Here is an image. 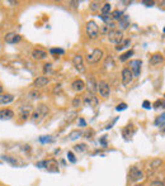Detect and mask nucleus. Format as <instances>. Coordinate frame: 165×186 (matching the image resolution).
<instances>
[{
	"label": "nucleus",
	"mask_w": 165,
	"mask_h": 186,
	"mask_svg": "<svg viewBox=\"0 0 165 186\" xmlns=\"http://www.w3.org/2000/svg\"><path fill=\"white\" fill-rule=\"evenodd\" d=\"M85 30H87V34L89 38L91 39H95L98 38V36L100 33V29L98 27V24L94 22V20H90L87 23V26H85Z\"/></svg>",
	"instance_id": "obj_1"
},
{
	"label": "nucleus",
	"mask_w": 165,
	"mask_h": 186,
	"mask_svg": "<svg viewBox=\"0 0 165 186\" xmlns=\"http://www.w3.org/2000/svg\"><path fill=\"white\" fill-rule=\"evenodd\" d=\"M108 39L111 43H114V45H119V43L123 41V33H122V30H118V29H112L108 32Z\"/></svg>",
	"instance_id": "obj_2"
},
{
	"label": "nucleus",
	"mask_w": 165,
	"mask_h": 186,
	"mask_svg": "<svg viewBox=\"0 0 165 186\" xmlns=\"http://www.w3.org/2000/svg\"><path fill=\"white\" fill-rule=\"evenodd\" d=\"M50 113V110H48V108L46 107L45 104H41L38 105V109L34 111L33 115H32V119L36 122V120H41V119H43L45 116H47V114Z\"/></svg>",
	"instance_id": "obj_3"
},
{
	"label": "nucleus",
	"mask_w": 165,
	"mask_h": 186,
	"mask_svg": "<svg viewBox=\"0 0 165 186\" xmlns=\"http://www.w3.org/2000/svg\"><path fill=\"white\" fill-rule=\"evenodd\" d=\"M130 70L132 72V76L133 77H138L140 76V73H141V66H142V62L141 60H132L130 61Z\"/></svg>",
	"instance_id": "obj_4"
},
{
	"label": "nucleus",
	"mask_w": 165,
	"mask_h": 186,
	"mask_svg": "<svg viewBox=\"0 0 165 186\" xmlns=\"http://www.w3.org/2000/svg\"><path fill=\"white\" fill-rule=\"evenodd\" d=\"M102 58H103V51L99 48H95L90 54L87 56V61L89 64H97V62H99Z\"/></svg>",
	"instance_id": "obj_5"
},
{
	"label": "nucleus",
	"mask_w": 165,
	"mask_h": 186,
	"mask_svg": "<svg viewBox=\"0 0 165 186\" xmlns=\"http://www.w3.org/2000/svg\"><path fill=\"white\" fill-rule=\"evenodd\" d=\"M97 91H99L100 96L103 98H108L111 95V89H109V85L106 81H99L97 84Z\"/></svg>",
	"instance_id": "obj_6"
},
{
	"label": "nucleus",
	"mask_w": 165,
	"mask_h": 186,
	"mask_svg": "<svg viewBox=\"0 0 165 186\" xmlns=\"http://www.w3.org/2000/svg\"><path fill=\"white\" fill-rule=\"evenodd\" d=\"M128 177H130L131 181H140V180L144 178V172L137 169V167H132V169L130 170V173H128Z\"/></svg>",
	"instance_id": "obj_7"
},
{
	"label": "nucleus",
	"mask_w": 165,
	"mask_h": 186,
	"mask_svg": "<svg viewBox=\"0 0 165 186\" xmlns=\"http://www.w3.org/2000/svg\"><path fill=\"white\" fill-rule=\"evenodd\" d=\"M32 110H33V107L30 104H24L22 105V107L19 108V115L23 120L28 119V116H30V114H32Z\"/></svg>",
	"instance_id": "obj_8"
},
{
	"label": "nucleus",
	"mask_w": 165,
	"mask_h": 186,
	"mask_svg": "<svg viewBox=\"0 0 165 186\" xmlns=\"http://www.w3.org/2000/svg\"><path fill=\"white\" fill-rule=\"evenodd\" d=\"M72 64H74L75 69L80 73L85 72V66H84V62H83V57L80 54H75L74 56V58H72Z\"/></svg>",
	"instance_id": "obj_9"
},
{
	"label": "nucleus",
	"mask_w": 165,
	"mask_h": 186,
	"mask_svg": "<svg viewBox=\"0 0 165 186\" xmlns=\"http://www.w3.org/2000/svg\"><path fill=\"white\" fill-rule=\"evenodd\" d=\"M84 104L85 107H89V108H95L98 105V98L94 96V94H88L84 96Z\"/></svg>",
	"instance_id": "obj_10"
},
{
	"label": "nucleus",
	"mask_w": 165,
	"mask_h": 186,
	"mask_svg": "<svg viewBox=\"0 0 165 186\" xmlns=\"http://www.w3.org/2000/svg\"><path fill=\"white\" fill-rule=\"evenodd\" d=\"M43 166L50 172H59V163H57V161L53 158L48 160V161H43Z\"/></svg>",
	"instance_id": "obj_11"
},
{
	"label": "nucleus",
	"mask_w": 165,
	"mask_h": 186,
	"mask_svg": "<svg viewBox=\"0 0 165 186\" xmlns=\"http://www.w3.org/2000/svg\"><path fill=\"white\" fill-rule=\"evenodd\" d=\"M132 79H133V76H132V72L130 70L128 69L122 70V84H123L125 86L130 85L132 82Z\"/></svg>",
	"instance_id": "obj_12"
},
{
	"label": "nucleus",
	"mask_w": 165,
	"mask_h": 186,
	"mask_svg": "<svg viewBox=\"0 0 165 186\" xmlns=\"http://www.w3.org/2000/svg\"><path fill=\"white\" fill-rule=\"evenodd\" d=\"M4 39L7 43H9V45H14V43H18L22 39V37L19 34H15V33H7L4 37Z\"/></svg>",
	"instance_id": "obj_13"
},
{
	"label": "nucleus",
	"mask_w": 165,
	"mask_h": 186,
	"mask_svg": "<svg viewBox=\"0 0 165 186\" xmlns=\"http://www.w3.org/2000/svg\"><path fill=\"white\" fill-rule=\"evenodd\" d=\"M48 82H50V80H48L46 76H41V77H37L34 80L33 86L36 89H41V88H43V86H46Z\"/></svg>",
	"instance_id": "obj_14"
},
{
	"label": "nucleus",
	"mask_w": 165,
	"mask_h": 186,
	"mask_svg": "<svg viewBox=\"0 0 165 186\" xmlns=\"http://www.w3.org/2000/svg\"><path fill=\"white\" fill-rule=\"evenodd\" d=\"M85 88L88 89V91L90 92V94H94V92L97 91V82H95V79L94 76H89L88 77V82H87V86Z\"/></svg>",
	"instance_id": "obj_15"
},
{
	"label": "nucleus",
	"mask_w": 165,
	"mask_h": 186,
	"mask_svg": "<svg viewBox=\"0 0 165 186\" xmlns=\"http://www.w3.org/2000/svg\"><path fill=\"white\" fill-rule=\"evenodd\" d=\"M32 56H33L34 60H43V58L47 57V52L43 51V49H41V48H36V49H33Z\"/></svg>",
	"instance_id": "obj_16"
},
{
	"label": "nucleus",
	"mask_w": 165,
	"mask_h": 186,
	"mask_svg": "<svg viewBox=\"0 0 165 186\" xmlns=\"http://www.w3.org/2000/svg\"><path fill=\"white\" fill-rule=\"evenodd\" d=\"M163 61H164L163 54H161V53H155V54H152V56H151V58H150V64H151L152 66H156V65H160Z\"/></svg>",
	"instance_id": "obj_17"
},
{
	"label": "nucleus",
	"mask_w": 165,
	"mask_h": 186,
	"mask_svg": "<svg viewBox=\"0 0 165 186\" xmlns=\"http://www.w3.org/2000/svg\"><path fill=\"white\" fill-rule=\"evenodd\" d=\"M14 116L13 110L10 109H3L0 110V119H11Z\"/></svg>",
	"instance_id": "obj_18"
},
{
	"label": "nucleus",
	"mask_w": 165,
	"mask_h": 186,
	"mask_svg": "<svg viewBox=\"0 0 165 186\" xmlns=\"http://www.w3.org/2000/svg\"><path fill=\"white\" fill-rule=\"evenodd\" d=\"M71 86H72V89H74L75 91H78V92H80V91H83L85 89V84H84L83 80H75Z\"/></svg>",
	"instance_id": "obj_19"
},
{
	"label": "nucleus",
	"mask_w": 165,
	"mask_h": 186,
	"mask_svg": "<svg viewBox=\"0 0 165 186\" xmlns=\"http://www.w3.org/2000/svg\"><path fill=\"white\" fill-rule=\"evenodd\" d=\"M161 163H163V161H161V160H159V158L152 160V161H151V163L149 165V170H150V169L152 170V171H151V175L154 173V171H156V170L159 169V167L161 166Z\"/></svg>",
	"instance_id": "obj_20"
},
{
	"label": "nucleus",
	"mask_w": 165,
	"mask_h": 186,
	"mask_svg": "<svg viewBox=\"0 0 165 186\" xmlns=\"http://www.w3.org/2000/svg\"><path fill=\"white\" fill-rule=\"evenodd\" d=\"M14 100V96L10 94H2L0 95V104H10Z\"/></svg>",
	"instance_id": "obj_21"
},
{
	"label": "nucleus",
	"mask_w": 165,
	"mask_h": 186,
	"mask_svg": "<svg viewBox=\"0 0 165 186\" xmlns=\"http://www.w3.org/2000/svg\"><path fill=\"white\" fill-rule=\"evenodd\" d=\"M130 45H131V41H130V39H123V41L119 43V45L116 46V51H122V49L127 48Z\"/></svg>",
	"instance_id": "obj_22"
},
{
	"label": "nucleus",
	"mask_w": 165,
	"mask_h": 186,
	"mask_svg": "<svg viewBox=\"0 0 165 186\" xmlns=\"http://www.w3.org/2000/svg\"><path fill=\"white\" fill-rule=\"evenodd\" d=\"M81 135H83V132H81V131H72V132H70V134H69V139L75 141V139H78V138H80Z\"/></svg>",
	"instance_id": "obj_23"
},
{
	"label": "nucleus",
	"mask_w": 165,
	"mask_h": 186,
	"mask_svg": "<svg viewBox=\"0 0 165 186\" xmlns=\"http://www.w3.org/2000/svg\"><path fill=\"white\" fill-rule=\"evenodd\" d=\"M100 11H102V15H109V11H111V4H109V3H106V4L102 7Z\"/></svg>",
	"instance_id": "obj_24"
},
{
	"label": "nucleus",
	"mask_w": 165,
	"mask_h": 186,
	"mask_svg": "<svg viewBox=\"0 0 165 186\" xmlns=\"http://www.w3.org/2000/svg\"><path fill=\"white\" fill-rule=\"evenodd\" d=\"M122 17H123V13H122L121 10H114L112 13V15H111V18H112V19H114V20H121Z\"/></svg>",
	"instance_id": "obj_25"
},
{
	"label": "nucleus",
	"mask_w": 165,
	"mask_h": 186,
	"mask_svg": "<svg viewBox=\"0 0 165 186\" xmlns=\"http://www.w3.org/2000/svg\"><path fill=\"white\" fill-rule=\"evenodd\" d=\"M132 54H133V51H132V49H130V51H127L126 53H123V54L121 56V57H119V61H121V62H125V61H127L128 58H130Z\"/></svg>",
	"instance_id": "obj_26"
},
{
	"label": "nucleus",
	"mask_w": 165,
	"mask_h": 186,
	"mask_svg": "<svg viewBox=\"0 0 165 186\" xmlns=\"http://www.w3.org/2000/svg\"><path fill=\"white\" fill-rule=\"evenodd\" d=\"M119 26L122 29H125L128 27V18L127 17H122L121 18V20H119Z\"/></svg>",
	"instance_id": "obj_27"
},
{
	"label": "nucleus",
	"mask_w": 165,
	"mask_h": 186,
	"mask_svg": "<svg viewBox=\"0 0 165 186\" xmlns=\"http://www.w3.org/2000/svg\"><path fill=\"white\" fill-rule=\"evenodd\" d=\"M74 150L76 151V152H85L87 151V144H84V143H80V144H76L75 147H74Z\"/></svg>",
	"instance_id": "obj_28"
},
{
	"label": "nucleus",
	"mask_w": 165,
	"mask_h": 186,
	"mask_svg": "<svg viewBox=\"0 0 165 186\" xmlns=\"http://www.w3.org/2000/svg\"><path fill=\"white\" fill-rule=\"evenodd\" d=\"M81 104H83V101H81L80 98H79V96L74 98V100H72V107H74V108H80Z\"/></svg>",
	"instance_id": "obj_29"
},
{
	"label": "nucleus",
	"mask_w": 165,
	"mask_h": 186,
	"mask_svg": "<svg viewBox=\"0 0 165 186\" xmlns=\"http://www.w3.org/2000/svg\"><path fill=\"white\" fill-rule=\"evenodd\" d=\"M164 116H165V115H164V114H161V115H160V116H159L157 119H156L155 124H156L157 127H161V128H164V120H165V118H164Z\"/></svg>",
	"instance_id": "obj_30"
},
{
	"label": "nucleus",
	"mask_w": 165,
	"mask_h": 186,
	"mask_svg": "<svg viewBox=\"0 0 165 186\" xmlns=\"http://www.w3.org/2000/svg\"><path fill=\"white\" fill-rule=\"evenodd\" d=\"M104 66H106V69H111V67L114 66V62H113V58L112 57H107L106 62H104Z\"/></svg>",
	"instance_id": "obj_31"
},
{
	"label": "nucleus",
	"mask_w": 165,
	"mask_h": 186,
	"mask_svg": "<svg viewBox=\"0 0 165 186\" xmlns=\"http://www.w3.org/2000/svg\"><path fill=\"white\" fill-rule=\"evenodd\" d=\"M76 111H71V113L68 114V118H66V123H71L72 120L75 119V116H76Z\"/></svg>",
	"instance_id": "obj_32"
},
{
	"label": "nucleus",
	"mask_w": 165,
	"mask_h": 186,
	"mask_svg": "<svg viewBox=\"0 0 165 186\" xmlns=\"http://www.w3.org/2000/svg\"><path fill=\"white\" fill-rule=\"evenodd\" d=\"M52 72V65L51 64H46L43 67V73L47 75V73H51Z\"/></svg>",
	"instance_id": "obj_33"
},
{
	"label": "nucleus",
	"mask_w": 165,
	"mask_h": 186,
	"mask_svg": "<svg viewBox=\"0 0 165 186\" xmlns=\"http://www.w3.org/2000/svg\"><path fill=\"white\" fill-rule=\"evenodd\" d=\"M99 3L98 2H93V3H90V10L91 11H97V10H99Z\"/></svg>",
	"instance_id": "obj_34"
},
{
	"label": "nucleus",
	"mask_w": 165,
	"mask_h": 186,
	"mask_svg": "<svg viewBox=\"0 0 165 186\" xmlns=\"http://www.w3.org/2000/svg\"><path fill=\"white\" fill-rule=\"evenodd\" d=\"M40 96H41V94H40V92H37V91H30L28 94L29 99H40Z\"/></svg>",
	"instance_id": "obj_35"
},
{
	"label": "nucleus",
	"mask_w": 165,
	"mask_h": 186,
	"mask_svg": "<svg viewBox=\"0 0 165 186\" xmlns=\"http://www.w3.org/2000/svg\"><path fill=\"white\" fill-rule=\"evenodd\" d=\"M64 49H61V48H52L50 49V53L51 54H55V53H57V54H64Z\"/></svg>",
	"instance_id": "obj_36"
},
{
	"label": "nucleus",
	"mask_w": 165,
	"mask_h": 186,
	"mask_svg": "<svg viewBox=\"0 0 165 186\" xmlns=\"http://www.w3.org/2000/svg\"><path fill=\"white\" fill-rule=\"evenodd\" d=\"M117 111H121V110H125V109H127V104L126 103H121V104H118L117 105Z\"/></svg>",
	"instance_id": "obj_37"
},
{
	"label": "nucleus",
	"mask_w": 165,
	"mask_h": 186,
	"mask_svg": "<svg viewBox=\"0 0 165 186\" xmlns=\"http://www.w3.org/2000/svg\"><path fill=\"white\" fill-rule=\"evenodd\" d=\"M68 158L70 160V162H72V163L76 162V158H75V156H74V153H72V152H68Z\"/></svg>",
	"instance_id": "obj_38"
},
{
	"label": "nucleus",
	"mask_w": 165,
	"mask_h": 186,
	"mask_svg": "<svg viewBox=\"0 0 165 186\" xmlns=\"http://www.w3.org/2000/svg\"><path fill=\"white\" fill-rule=\"evenodd\" d=\"M142 107H144L145 109H151V107H152V104H151L150 101H148V100H145V101L142 103Z\"/></svg>",
	"instance_id": "obj_39"
},
{
	"label": "nucleus",
	"mask_w": 165,
	"mask_h": 186,
	"mask_svg": "<svg viewBox=\"0 0 165 186\" xmlns=\"http://www.w3.org/2000/svg\"><path fill=\"white\" fill-rule=\"evenodd\" d=\"M40 141L42 142V143H47V142H51V138L47 137V135H43V137H41Z\"/></svg>",
	"instance_id": "obj_40"
},
{
	"label": "nucleus",
	"mask_w": 165,
	"mask_h": 186,
	"mask_svg": "<svg viewBox=\"0 0 165 186\" xmlns=\"http://www.w3.org/2000/svg\"><path fill=\"white\" fill-rule=\"evenodd\" d=\"M3 160H5V161H8V162H10V163H13V165H15V163H17V161H15V160H13V158H9V157H7V156H3Z\"/></svg>",
	"instance_id": "obj_41"
},
{
	"label": "nucleus",
	"mask_w": 165,
	"mask_h": 186,
	"mask_svg": "<svg viewBox=\"0 0 165 186\" xmlns=\"http://www.w3.org/2000/svg\"><path fill=\"white\" fill-rule=\"evenodd\" d=\"M163 105H164V101H163V100H161V101L157 100V101L154 104V108H160V107H163Z\"/></svg>",
	"instance_id": "obj_42"
},
{
	"label": "nucleus",
	"mask_w": 165,
	"mask_h": 186,
	"mask_svg": "<svg viewBox=\"0 0 165 186\" xmlns=\"http://www.w3.org/2000/svg\"><path fill=\"white\" fill-rule=\"evenodd\" d=\"M150 186H164V184L161 181H154Z\"/></svg>",
	"instance_id": "obj_43"
},
{
	"label": "nucleus",
	"mask_w": 165,
	"mask_h": 186,
	"mask_svg": "<svg viewBox=\"0 0 165 186\" xmlns=\"http://www.w3.org/2000/svg\"><path fill=\"white\" fill-rule=\"evenodd\" d=\"M60 91H61V85H56V88H55L53 92H55V94H57V92H60Z\"/></svg>",
	"instance_id": "obj_44"
},
{
	"label": "nucleus",
	"mask_w": 165,
	"mask_h": 186,
	"mask_svg": "<svg viewBox=\"0 0 165 186\" xmlns=\"http://www.w3.org/2000/svg\"><path fill=\"white\" fill-rule=\"evenodd\" d=\"M79 124H80L81 127H85V126H87V123H85L84 119H79Z\"/></svg>",
	"instance_id": "obj_45"
},
{
	"label": "nucleus",
	"mask_w": 165,
	"mask_h": 186,
	"mask_svg": "<svg viewBox=\"0 0 165 186\" xmlns=\"http://www.w3.org/2000/svg\"><path fill=\"white\" fill-rule=\"evenodd\" d=\"M144 4H146L148 7H151V5H154V2H144Z\"/></svg>",
	"instance_id": "obj_46"
},
{
	"label": "nucleus",
	"mask_w": 165,
	"mask_h": 186,
	"mask_svg": "<svg viewBox=\"0 0 165 186\" xmlns=\"http://www.w3.org/2000/svg\"><path fill=\"white\" fill-rule=\"evenodd\" d=\"M70 4H72V5H74V7H76V5L79 4L78 2H70Z\"/></svg>",
	"instance_id": "obj_47"
},
{
	"label": "nucleus",
	"mask_w": 165,
	"mask_h": 186,
	"mask_svg": "<svg viewBox=\"0 0 165 186\" xmlns=\"http://www.w3.org/2000/svg\"><path fill=\"white\" fill-rule=\"evenodd\" d=\"M3 94V86H0V95Z\"/></svg>",
	"instance_id": "obj_48"
},
{
	"label": "nucleus",
	"mask_w": 165,
	"mask_h": 186,
	"mask_svg": "<svg viewBox=\"0 0 165 186\" xmlns=\"http://www.w3.org/2000/svg\"><path fill=\"white\" fill-rule=\"evenodd\" d=\"M136 186H140V185H136Z\"/></svg>",
	"instance_id": "obj_49"
}]
</instances>
